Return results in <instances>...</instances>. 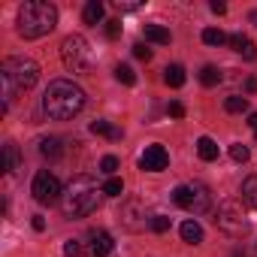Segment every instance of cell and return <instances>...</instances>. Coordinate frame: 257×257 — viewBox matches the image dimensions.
<instances>
[{
    "mask_svg": "<svg viewBox=\"0 0 257 257\" xmlns=\"http://www.w3.org/2000/svg\"><path fill=\"white\" fill-rule=\"evenodd\" d=\"M85 106V91L70 82V79H55L49 82L46 94H43V112L55 121H70L82 112Z\"/></svg>",
    "mask_w": 257,
    "mask_h": 257,
    "instance_id": "6da1fadb",
    "label": "cell"
},
{
    "mask_svg": "<svg viewBox=\"0 0 257 257\" xmlns=\"http://www.w3.org/2000/svg\"><path fill=\"white\" fill-rule=\"evenodd\" d=\"M40 79V64L25 58V55H16V58H7L4 67H0V82H4V109L7 112L10 100L16 97V91H31Z\"/></svg>",
    "mask_w": 257,
    "mask_h": 257,
    "instance_id": "7a4b0ae2",
    "label": "cell"
},
{
    "mask_svg": "<svg viewBox=\"0 0 257 257\" xmlns=\"http://www.w3.org/2000/svg\"><path fill=\"white\" fill-rule=\"evenodd\" d=\"M58 25V10L46 0H25L19 7V34L25 40H40Z\"/></svg>",
    "mask_w": 257,
    "mask_h": 257,
    "instance_id": "3957f363",
    "label": "cell"
},
{
    "mask_svg": "<svg viewBox=\"0 0 257 257\" xmlns=\"http://www.w3.org/2000/svg\"><path fill=\"white\" fill-rule=\"evenodd\" d=\"M100 194H103V188H97V182L91 176H76L67 185L64 197H61V209H64L67 218L91 215L97 209V203H100Z\"/></svg>",
    "mask_w": 257,
    "mask_h": 257,
    "instance_id": "277c9868",
    "label": "cell"
},
{
    "mask_svg": "<svg viewBox=\"0 0 257 257\" xmlns=\"http://www.w3.org/2000/svg\"><path fill=\"white\" fill-rule=\"evenodd\" d=\"M215 224H218V230H224L233 239H242L251 230V221L242 209V200H224L215 212Z\"/></svg>",
    "mask_w": 257,
    "mask_h": 257,
    "instance_id": "5b68a950",
    "label": "cell"
},
{
    "mask_svg": "<svg viewBox=\"0 0 257 257\" xmlns=\"http://www.w3.org/2000/svg\"><path fill=\"white\" fill-rule=\"evenodd\" d=\"M61 61L70 73H88L91 70V46L82 34H70L61 43Z\"/></svg>",
    "mask_w": 257,
    "mask_h": 257,
    "instance_id": "8992f818",
    "label": "cell"
},
{
    "mask_svg": "<svg viewBox=\"0 0 257 257\" xmlns=\"http://www.w3.org/2000/svg\"><path fill=\"white\" fill-rule=\"evenodd\" d=\"M31 191H34V200H37L40 206H55V203L64 197L58 176L49 173V170H40V173L34 176V188H31Z\"/></svg>",
    "mask_w": 257,
    "mask_h": 257,
    "instance_id": "52a82bcc",
    "label": "cell"
},
{
    "mask_svg": "<svg viewBox=\"0 0 257 257\" xmlns=\"http://www.w3.org/2000/svg\"><path fill=\"white\" fill-rule=\"evenodd\" d=\"M121 221H124L127 230H134V233H140V230H146V224H152L149 215H146V203H140V200H131L121 209Z\"/></svg>",
    "mask_w": 257,
    "mask_h": 257,
    "instance_id": "ba28073f",
    "label": "cell"
},
{
    "mask_svg": "<svg viewBox=\"0 0 257 257\" xmlns=\"http://www.w3.org/2000/svg\"><path fill=\"white\" fill-rule=\"evenodd\" d=\"M167 164H170V155L164 146H149L140 155V170H146V173H161V170H167Z\"/></svg>",
    "mask_w": 257,
    "mask_h": 257,
    "instance_id": "9c48e42d",
    "label": "cell"
},
{
    "mask_svg": "<svg viewBox=\"0 0 257 257\" xmlns=\"http://www.w3.org/2000/svg\"><path fill=\"white\" fill-rule=\"evenodd\" d=\"M112 248H115L112 236H109L106 230H94V233H91V245H88L85 257H109V254H112Z\"/></svg>",
    "mask_w": 257,
    "mask_h": 257,
    "instance_id": "30bf717a",
    "label": "cell"
},
{
    "mask_svg": "<svg viewBox=\"0 0 257 257\" xmlns=\"http://www.w3.org/2000/svg\"><path fill=\"white\" fill-rule=\"evenodd\" d=\"M212 209V194H209V188L203 185V182H194L191 185V212L194 215H203V212H209Z\"/></svg>",
    "mask_w": 257,
    "mask_h": 257,
    "instance_id": "8fae6325",
    "label": "cell"
},
{
    "mask_svg": "<svg viewBox=\"0 0 257 257\" xmlns=\"http://www.w3.org/2000/svg\"><path fill=\"white\" fill-rule=\"evenodd\" d=\"M227 43H230V49H233V52H239L245 61H254V58H257V46H254L245 34H230V40H227Z\"/></svg>",
    "mask_w": 257,
    "mask_h": 257,
    "instance_id": "7c38bea8",
    "label": "cell"
},
{
    "mask_svg": "<svg viewBox=\"0 0 257 257\" xmlns=\"http://www.w3.org/2000/svg\"><path fill=\"white\" fill-rule=\"evenodd\" d=\"M179 233H182V239L191 242V245H200V242H203V227H200L197 221H185V224L179 227Z\"/></svg>",
    "mask_w": 257,
    "mask_h": 257,
    "instance_id": "4fadbf2b",
    "label": "cell"
},
{
    "mask_svg": "<svg viewBox=\"0 0 257 257\" xmlns=\"http://www.w3.org/2000/svg\"><path fill=\"white\" fill-rule=\"evenodd\" d=\"M164 82H167L170 88H182V85H185V67H182V64H170V67L164 70Z\"/></svg>",
    "mask_w": 257,
    "mask_h": 257,
    "instance_id": "5bb4252c",
    "label": "cell"
},
{
    "mask_svg": "<svg viewBox=\"0 0 257 257\" xmlns=\"http://www.w3.org/2000/svg\"><path fill=\"white\" fill-rule=\"evenodd\" d=\"M197 155H200L203 161H218V143L209 140V137H200V140H197Z\"/></svg>",
    "mask_w": 257,
    "mask_h": 257,
    "instance_id": "9a60e30c",
    "label": "cell"
},
{
    "mask_svg": "<svg viewBox=\"0 0 257 257\" xmlns=\"http://www.w3.org/2000/svg\"><path fill=\"white\" fill-rule=\"evenodd\" d=\"M103 4L100 0H88L85 4V13H82V19H85V25H97V22H103Z\"/></svg>",
    "mask_w": 257,
    "mask_h": 257,
    "instance_id": "2e32d148",
    "label": "cell"
},
{
    "mask_svg": "<svg viewBox=\"0 0 257 257\" xmlns=\"http://www.w3.org/2000/svg\"><path fill=\"white\" fill-rule=\"evenodd\" d=\"M146 40H149V43H158V46H167L173 37H170V31L161 28V25H146Z\"/></svg>",
    "mask_w": 257,
    "mask_h": 257,
    "instance_id": "e0dca14e",
    "label": "cell"
},
{
    "mask_svg": "<svg viewBox=\"0 0 257 257\" xmlns=\"http://www.w3.org/2000/svg\"><path fill=\"white\" fill-rule=\"evenodd\" d=\"M242 203H248L251 209H257V176H248L242 182Z\"/></svg>",
    "mask_w": 257,
    "mask_h": 257,
    "instance_id": "ac0fdd59",
    "label": "cell"
},
{
    "mask_svg": "<svg viewBox=\"0 0 257 257\" xmlns=\"http://www.w3.org/2000/svg\"><path fill=\"white\" fill-rule=\"evenodd\" d=\"M91 134L106 137V140H121V131H118V127H112L109 121H94L91 124Z\"/></svg>",
    "mask_w": 257,
    "mask_h": 257,
    "instance_id": "d6986e66",
    "label": "cell"
},
{
    "mask_svg": "<svg viewBox=\"0 0 257 257\" xmlns=\"http://www.w3.org/2000/svg\"><path fill=\"white\" fill-rule=\"evenodd\" d=\"M40 152H43V158H52V161L64 155V149H61V140H58V137L43 140V143H40Z\"/></svg>",
    "mask_w": 257,
    "mask_h": 257,
    "instance_id": "ffe728a7",
    "label": "cell"
},
{
    "mask_svg": "<svg viewBox=\"0 0 257 257\" xmlns=\"http://www.w3.org/2000/svg\"><path fill=\"white\" fill-rule=\"evenodd\" d=\"M4 155H7V173H16V170L22 167L19 146H16V143H7V146H4Z\"/></svg>",
    "mask_w": 257,
    "mask_h": 257,
    "instance_id": "44dd1931",
    "label": "cell"
},
{
    "mask_svg": "<svg viewBox=\"0 0 257 257\" xmlns=\"http://www.w3.org/2000/svg\"><path fill=\"white\" fill-rule=\"evenodd\" d=\"M227 40H230V37H227L221 28H206V31H203V43H206V46H224Z\"/></svg>",
    "mask_w": 257,
    "mask_h": 257,
    "instance_id": "7402d4cb",
    "label": "cell"
},
{
    "mask_svg": "<svg viewBox=\"0 0 257 257\" xmlns=\"http://www.w3.org/2000/svg\"><path fill=\"white\" fill-rule=\"evenodd\" d=\"M200 82H203L206 88H215V85L221 82V70H218V67H212V64H206V67L200 70Z\"/></svg>",
    "mask_w": 257,
    "mask_h": 257,
    "instance_id": "603a6c76",
    "label": "cell"
},
{
    "mask_svg": "<svg viewBox=\"0 0 257 257\" xmlns=\"http://www.w3.org/2000/svg\"><path fill=\"white\" fill-rule=\"evenodd\" d=\"M224 109H227V112H233V115H239V112H248V97H239V94H233V97H227V100H224Z\"/></svg>",
    "mask_w": 257,
    "mask_h": 257,
    "instance_id": "cb8c5ba5",
    "label": "cell"
},
{
    "mask_svg": "<svg viewBox=\"0 0 257 257\" xmlns=\"http://www.w3.org/2000/svg\"><path fill=\"white\" fill-rule=\"evenodd\" d=\"M173 203L191 212V185H179V188L173 191Z\"/></svg>",
    "mask_w": 257,
    "mask_h": 257,
    "instance_id": "d4e9b609",
    "label": "cell"
},
{
    "mask_svg": "<svg viewBox=\"0 0 257 257\" xmlns=\"http://www.w3.org/2000/svg\"><path fill=\"white\" fill-rule=\"evenodd\" d=\"M115 79H118L121 85H137V73L127 67V64H118V67H115Z\"/></svg>",
    "mask_w": 257,
    "mask_h": 257,
    "instance_id": "484cf974",
    "label": "cell"
},
{
    "mask_svg": "<svg viewBox=\"0 0 257 257\" xmlns=\"http://www.w3.org/2000/svg\"><path fill=\"white\" fill-rule=\"evenodd\" d=\"M103 194H106V197H121V194H124V182L115 179V176L106 179V182H103Z\"/></svg>",
    "mask_w": 257,
    "mask_h": 257,
    "instance_id": "4316f807",
    "label": "cell"
},
{
    "mask_svg": "<svg viewBox=\"0 0 257 257\" xmlns=\"http://www.w3.org/2000/svg\"><path fill=\"white\" fill-rule=\"evenodd\" d=\"M230 158H233L236 164H248L251 152H248V146H242V143H233V146H230Z\"/></svg>",
    "mask_w": 257,
    "mask_h": 257,
    "instance_id": "83f0119b",
    "label": "cell"
},
{
    "mask_svg": "<svg viewBox=\"0 0 257 257\" xmlns=\"http://www.w3.org/2000/svg\"><path fill=\"white\" fill-rule=\"evenodd\" d=\"M115 170H118V158H115V155H106V158L100 161V173H106V176L112 179V173H115Z\"/></svg>",
    "mask_w": 257,
    "mask_h": 257,
    "instance_id": "f1b7e54d",
    "label": "cell"
},
{
    "mask_svg": "<svg viewBox=\"0 0 257 257\" xmlns=\"http://www.w3.org/2000/svg\"><path fill=\"white\" fill-rule=\"evenodd\" d=\"M152 230H155V233H167V230H170V218H167V215H155V218H152Z\"/></svg>",
    "mask_w": 257,
    "mask_h": 257,
    "instance_id": "f546056e",
    "label": "cell"
},
{
    "mask_svg": "<svg viewBox=\"0 0 257 257\" xmlns=\"http://www.w3.org/2000/svg\"><path fill=\"white\" fill-rule=\"evenodd\" d=\"M106 37H109V40H118V37H121V22H118V19L106 22Z\"/></svg>",
    "mask_w": 257,
    "mask_h": 257,
    "instance_id": "4dcf8cb0",
    "label": "cell"
},
{
    "mask_svg": "<svg viewBox=\"0 0 257 257\" xmlns=\"http://www.w3.org/2000/svg\"><path fill=\"white\" fill-rule=\"evenodd\" d=\"M82 254V245L76 242V239H67V245H64V257H79Z\"/></svg>",
    "mask_w": 257,
    "mask_h": 257,
    "instance_id": "1f68e13d",
    "label": "cell"
},
{
    "mask_svg": "<svg viewBox=\"0 0 257 257\" xmlns=\"http://www.w3.org/2000/svg\"><path fill=\"white\" fill-rule=\"evenodd\" d=\"M134 55H137L140 61H152V49H149V46H143V43H137V46H134Z\"/></svg>",
    "mask_w": 257,
    "mask_h": 257,
    "instance_id": "d6a6232c",
    "label": "cell"
},
{
    "mask_svg": "<svg viewBox=\"0 0 257 257\" xmlns=\"http://www.w3.org/2000/svg\"><path fill=\"white\" fill-rule=\"evenodd\" d=\"M170 115H173V118H182V115H185V103H179V100L170 103Z\"/></svg>",
    "mask_w": 257,
    "mask_h": 257,
    "instance_id": "836d02e7",
    "label": "cell"
},
{
    "mask_svg": "<svg viewBox=\"0 0 257 257\" xmlns=\"http://www.w3.org/2000/svg\"><path fill=\"white\" fill-rule=\"evenodd\" d=\"M115 7H118L121 13H134V10H140L143 4H121V0H118V4H115Z\"/></svg>",
    "mask_w": 257,
    "mask_h": 257,
    "instance_id": "e575fe53",
    "label": "cell"
},
{
    "mask_svg": "<svg viewBox=\"0 0 257 257\" xmlns=\"http://www.w3.org/2000/svg\"><path fill=\"white\" fill-rule=\"evenodd\" d=\"M212 13H215V16H224V13H227V7L221 4V0H212Z\"/></svg>",
    "mask_w": 257,
    "mask_h": 257,
    "instance_id": "d590c367",
    "label": "cell"
},
{
    "mask_svg": "<svg viewBox=\"0 0 257 257\" xmlns=\"http://www.w3.org/2000/svg\"><path fill=\"white\" fill-rule=\"evenodd\" d=\"M245 91H248V94H257V79H248V82H245Z\"/></svg>",
    "mask_w": 257,
    "mask_h": 257,
    "instance_id": "8d00e7d4",
    "label": "cell"
},
{
    "mask_svg": "<svg viewBox=\"0 0 257 257\" xmlns=\"http://www.w3.org/2000/svg\"><path fill=\"white\" fill-rule=\"evenodd\" d=\"M46 227V221H43V215H34V230H43Z\"/></svg>",
    "mask_w": 257,
    "mask_h": 257,
    "instance_id": "74e56055",
    "label": "cell"
},
{
    "mask_svg": "<svg viewBox=\"0 0 257 257\" xmlns=\"http://www.w3.org/2000/svg\"><path fill=\"white\" fill-rule=\"evenodd\" d=\"M248 124H251L254 131H257V112H251V115H248Z\"/></svg>",
    "mask_w": 257,
    "mask_h": 257,
    "instance_id": "f35d334b",
    "label": "cell"
},
{
    "mask_svg": "<svg viewBox=\"0 0 257 257\" xmlns=\"http://www.w3.org/2000/svg\"><path fill=\"white\" fill-rule=\"evenodd\" d=\"M248 19H251V22H254V25H257V10H254V13H251V16H248Z\"/></svg>",
    "mask_w": 257,
    "mask_h": 257,
    "instance_id": "ab89813d",
    "label": "cell"
},
{
    "mask_svg": "<svg viewBox=\"0 0 257 257\" xmlns=\"http://www.w3.org/2000/svg\"><path fill=\"white\" fill-rule=\"evenodd\" d=\"M254 137H257V131H254Z\"/></svg>",
    "mask_w": 257,
    "mask_h": 257,
    "instance_id": "60d3db41",
    "label": "cell"
}]
</instances>
